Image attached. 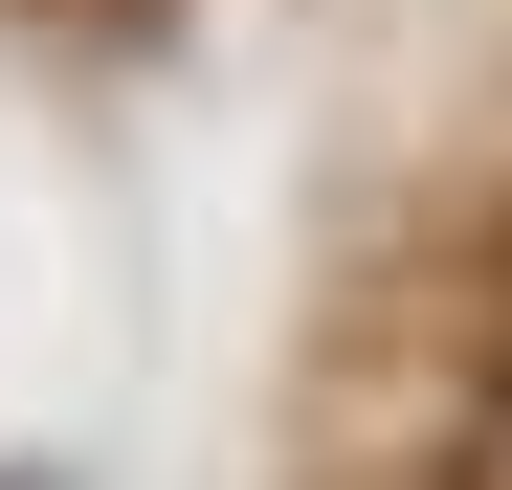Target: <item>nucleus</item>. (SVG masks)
<instances>
[{
	"label": "nucleus",
	"instance_id": "1",
	"mask_svg": "<svg viewBox=\"0 0 512 490\" xmlns=\"http://www.w3.org/2000/svg\"><path fill=\"white\" fill-rule=\"evenodd\" d=\"M446 490H512V401H468V446H446Z\"/></svg>",
	"mask_w": 512,
	"mask_h": 490
},
{
	"label": "nucleus",
	"instance_id": "2",
	"mask_svg": "<svg viewBox=\"0 0 512 490\" xmlns=\"http://www.w3.org/2000/svg\"><path fill=\"white\" fill-rule=\"evenodd\" d=\"M490 401H512V223H490Z\"/></svg>",
	"mask_w": 512,
	"mask_h": 490
}]
</instances>
